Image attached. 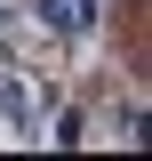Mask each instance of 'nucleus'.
Listing matches in <instances>:
<instances>
[{
  "instance_id": "1",
  "label": "nucleus",
  "mask_w": 152,
  "mask_h": 161,
  "mask_svg": "<svg viewBox=\"0 0 152 161\" xmlns=\"http://www.w3.org/2000/svg\"><path fill=\"white\" fill-rule=\"evenodd\" d=\"M0 113H16V121H24V89H16V80H0Z\"/></svg>"
}]
</instances>
